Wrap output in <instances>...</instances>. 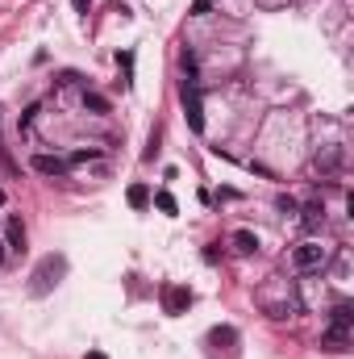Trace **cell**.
Segmentation results:
<instances>
[{
  "mask_svg": "<svg viewBox=\"0 0 354 359\" xmlns=\"http://www.w3.org/2000/svg\"><path fill=\"white\" fill-rule=\"evenodd\" d=\"M63 272H67V259H63V255H46V259L33 268V276H29V293H33V297H46V293L63 280Z\"/></svg>",
  "mask_w": 354,
  "mask_h": 359,
  "instance_id": "1",
  "label": "cell"
},
{
  "mask_svg": "<svg viewBox=\"0 0 354 359\" xmlns=\"http://www.w3.org/2000/svg\"><path fill=\"white\" fill-rule=\"evenodd\" d=\"M325 263H330V247L317 243V238H305V243L292 251V268H296V272H321Z\"/></svg>",
  "mask_w": 354,
  "mask_h": 359,
  "instance_id": "2",
  "label": "cell"
},
{
  "mask_svg": "<svg viewBox=\"0 0 354 359\" xmlns=\"http://www.w3.org/2000/svg\"><path fill=\"white\" fill-rule=\"evenodd\" d=\"M179 100H184V117H188V125L200 134V130H204V113H200V88H196V75H188V79L179 84Z\"/></svg>",
  "mask_w": 354,
  "mask_h": 359,
  "instance_id": "3",
  "label": "cell"
},
{
  "mask_svg": "<svg viewBox=\"0 0 354 359\" xmlns=\"http://www.w3.org/2000/svg\"><path fill=\"white\" fill-rule=\"evenodd\" d=\"M342 163H346V151H342V146H321V151L313 155V171H317L321 180H334V176L342 171Z\"/></svg>",
  "mask_w": 354,
  "mask_h": 359,
  "instance_id": "4",
  "label": "cell"
},
{
  "mask_svg": "<svg viewBox=\"0 0 354 359\" xmlns=\"http://www.w3.org/2000/svg\"><path fill=\"white\" fill-rule=\"evenodd\" d=\"M29 167H33L38 176H46V180L67 176V159H63V155H46V151H42V155H33V159H29Z\"/></svg>",
  "mask_w": 354,
  "mask_h": 359,
  "instance_id": "5",
  "label": "cell"
},
{
  "mask_svg": "<svg viewBox=\"0 0 354 359\" xmlns=\"http://www.w3.org/2000/svg\"><path fill=\"white\" fill-rule=\"evenodd\" d=\"M188 305H192V289H179V284H167V289H163V310H167L171 318H179Z\"/></svg>",
  "mask_w": 354,
  "mask_h": 359,
  "instance_id": "6",
  "label": "cell"
},
{
  "mask_svg": "<svg viewBox=\"0 0 354 359\" xmlns=\"http://www.w3.org/2000/svg\"><path fill=\"white\" fill-rule=\"evenodd\" d=\"M4 251L25 255V226H21V217H4Z\"/></svg>",
  "mask_w": 354,
  "mask_h": 359,
  "instance_id": "7",
  "label": "cell"
},
{
  "mask_svg": "<svg viewBox=\"0 0 354 359\" xmlns=\"http://www.w3.org/2000/svg\"><path fill=\"white\" fill-rule=\"evenodd\" d=\"M300 226H305L309 234H317V230L325 226V205H321V201H309V205L300 209Z\"/></svg>",
  "mask_w": 354,
  "mask_h": 359,
  "instance_id": "8",
  "label": "cell"
},
{
  "mask_svg": "<svg viewBox=\"0 0 354 359\" xmlns=\"http://www.w3.org/2000/svg\"><path fill=\"white\" fill-rule=\"evenodd\" d=\"M230 247H234L238 255H259V247H263V243H259V234H255V230H234V234H230Z\"/></svg>",
  "mask_w": 354,
  "mask_h": 359,
  "instance_id": "9",
  "label": "cell"
},
{
  "mask_svg": "<svg viewBox=\"0 0 354 359\" xmlns=\"http://www.w3.org/2000/svg\"><path fill=\"white\" fill-rule=\"evenodd\" d=\"M346 343H351V330L346 326H325V335H321V347L325 351H346Z\"/></svg>",
  "mask_w": 354,
  "mask_h": 359,
  "instance_id": "10",
  "label": "cell"
},
{
  "mask_svg": "<svg viewBox=\"0 0 354 359\" xmlns=\"http://www.w3.org/2000/svg\"><path fill=\"white\" fill-rule=\"evenodd\" d=\"M100 159H104V151H96V146L71 151V155H67V167H88V163H100Z\"/></svg>",
  "mask_w": 354,
  "mask_h": 359,
  "instance_id": "11",
  "label": "cell"
},
{
  "mask_svg": "<svg viewBox=\"0 0 354 359\" xmlns=\"http://www.w3.org/2000/svg\"><path fill=\"white\" fill-rule=\"evenodd\" d=\"M330 326H346V330H351V326H354L351 301H338V305H334V314H330Z\"/></svg>",
  "mask_w": 354,
  "mask_h": 359,
  "instance_id": "12",
  "label": "cell"
},
{
  "mask_svg": "<svg viewBox=\"0 0 354 359\" xmlns=\"http://www.w3.org/2000/svg\"><path fill=\"white\" fill-rule=\"evenodd\" d=\"M129 205L134 209H146L150 205V188L146 184H129Z\"/></svg>",
  "mask_w": 354,
  "mask_h": 359,
  "instance_id": "13",
  "label": "cell"
},
{
  "mask_svg": "<svg viewBox=\"0 0 354 359\" xmlns=\"http://www.w3.org/2000/svg\"><path fill=\"white\" fill-rule=\"evenodd\" d=\"M83 109H92V113H108V100H104L100 92H83Z\"/></svg>",
  "mask_w": 354,
  "mask_h": 359,
  "instance_id": "14",
  "label": "cell"
},
{
  "mask_svg": "<svg viewBox=\"0 0 354 359\" xmlns=\"http://www.w3.org/2000/svg\"><path fill=\"white\" fill-rule=\"evenodd\" d=\"M209 343H238V330L234 326H217V330H209Z\"/></svg>",
  "mask_w": 354,
  "mask_h": 359,
  "instance_id": "15",
  "label": "cell"
},
{
  "mask_svg": "<svg viewBox=\"0 0 354 359\" xmlns=\"http://www.w3.org/2000/svg\"><path fill=\"white\" fill-rule=\"evenodd\" d=\"M154 205H159L163 213H175V197H171V192H159V197H154Z\"/></svg>",
  "mask_w": 354,
  "mask_h": 359,
  "instance_id": "16",
  "label": "cell"
},
{
  "mask_svg": "<svg viewBox=\"0 0 354 359\" xmlns=\"http://www.w3.org/2000/svg\"><path fill=\"white\" fill-rule=\"evenodd\" d=\"M280 209H284V213H296V209H300V205H296V201H292V197H280Z\"/></svg>",
  "mask_w": 354,
  "mask_h": 359,
  "instance_id": "17",
  "label": "cell"
},
{
  "mask_svg": "<svg viewBox=\"0 0 354 359\" xmlns=\"http://www.w3.org/2000/svg\"><path fill=\"white\" fill-rule=\"evenodd\" d=\"M71 4H75V13H79V17H88V8H92V0H71Z\"/></svg>",
  "mask_w": 354,
  "mask_h": 359,
  "instance_id": "18",
  "label": "cell"
},
{
  "mask_svg": "<svg viewBox=\"0 0 354 359\" xmlns=\"http://www.w3.org/2000/svg\"><path fill=\"white\" fill-rule=\"evenodd\" d=\"M0 263H4V243H0Z\"/></svg>",
  "mask_w": 354,
  "mask_h": 359,
  "instance_id": "19",
  "label": "cell"
},
{
  "mask_svg": "<svg viewBox=\"0 0 354 359\" xmlns=\"http://www.w3.org/2000/svg\"><path fill=\"white\" fill-rule=\"evenodd\" d=\"M0 205H4V188H0Z\"/></svg>",
  "mask_w": 354,
  "mask_h": 359,
  "instance_id": "20",
  "label": "cell"
},
{
  "mask_svg": "<svg viewBox=\"0 0 354 359\" xmlns=\"http://www.w3.org/2000/svg\"><path fill=\"white\" fill-rule=\"evenodd\" d=\"M209 4H213V0H209Z\"/></svg>",
  "mask_w": 354,
  "mask_h": 359,
  "instance_id": "21",
  "label": "cell"
}]
</instances>
